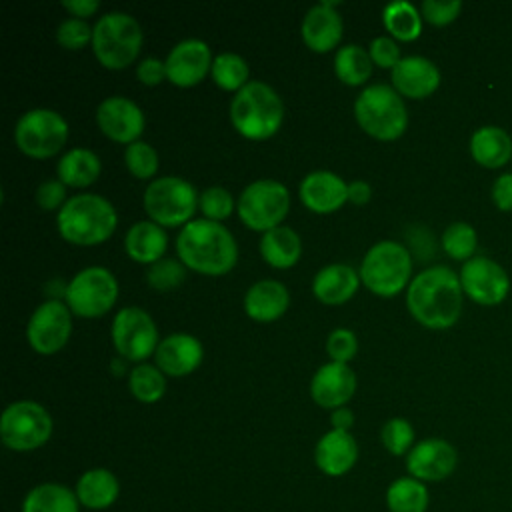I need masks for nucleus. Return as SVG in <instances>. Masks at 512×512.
<instances>
[{
    "label": "nucleus",
    "mask_w": 512,
    "mask_h": 512,
    "mask_svg": "<svg viewBox=\"0 0 512 512\" xmlns=\"http://www.w3.org/2000/svg\"><path fill=\"white\" fill-rule=\"evenodd\" d=\"M460 276L444 264L418 272L406 288V306L416 322L432 330H444L462 314Z\"/></svg>",
    "instance_id": "nucleus-1"
},
{
    "label": "nucleus",
    "mask_w": 512,
    "mask_h": 512,
    "mask_svg": "<svg viewBox=\"0 0 512 512\" xmlns=\"http://www.w3.org/2000/svg\"><path fill=\"white\" fill-rule=\"evenodd\" d=\"M176 252L186 268L208 276L230 272L238 260V244L232 232L208 218L190 220L180 228Z\"/></svg>",
    "instance_id": "nucleus-2"
},
{
    "label": "nucleus",
    "mask_w": 512,
    "mask_h": 512,
    "mask_svg": "<svg viewBox=\"0 0 512 512\" xmlns=\"http://www.w3.org/2000/svg\"><path fill=\"white\" fill-rule=\"evenodd\" d=\"M116 224L118 214L112 202L90 192L68 198L56 216L60 236L78 246H92L108 240Z\"/></svg>",
    "instance_id": "nucleus-3"
},
{
    "label": "nucleus",
    "mask_w": 512,
    "mask_h": 512,
    "mask_svg": "<svg viewBox=\"0 0 512 512\" xmlns=\"http://www.w3.org/2000/svg\"><path fill=\"white\" fill-rule=\"evenodd\" d=\"M230 120L242 136L264 140L276 134L282 126L284 102L270 84L250 80L234 94L230 102Z\"/></svg>",
    "instance_id": "nucleus-4"
},
{
    "label": "nucleus",
    "mask_w": 512,
    "mask_h": 512,
    "mask_svg": "<svg viewBox=\"0 0 512 512\" xmlns=\"http://www.w3.org/2000/svg\"><path fill=\"white\" fill-rule=\"evenodd\" d=\"M354 116L364 132L378 140H394L408 126V110L394 86L376 82L362 88L354 100Z\"/></svg>",
    "instance_id": "nucleus-5"
},
{
    "label": "nucleus",
    "mask_w": 512,
    "mask_h": 512,
    "mask_svg": "<svg viewBox=\"0 0 512 512\" xmlns=\"http://www.w3.org/2000/svg\"><path fill=\"white\" fill-rule=\"evenodd\" d=\"M140 22L122 10L102 14L92 26V50L106 68L120 70L132 64L142 46Z\"/></svg>",
    "instance_id": "nucleus-6"
},
{
    "label": "nucleus",
    "mask_w": 512,
    "mask_h": 512,
    "mask_svg": "<svg viewBox=\"0 0 512 512\" xmlns=\"http://www.w3.org/2000/svg\"><path fill=\"white\" fill-rule=\"evenodd\" d=\"M360 280L378 296H394L410 284L412 256L396 240H380L368 248L360 264Z\"/></svg>",
    "instance_id": "nucleus-7"
},
{
    "label": "nucleus",
    "mask_w": 512,
    "mask_h": 512,
    "mask_svg": "<svg viewBox=\"0 0 512 512\" xmlns=\"http://www.w3.org/2000/svg\"><path fill=\"white\" fill-rule=\"evenodd\" d=\"M198 192L182 176H158L144 190V208L152 222L164 226H184L198 206Z\"/></svg>",
    "instance_id": "nucleus-8"
},
{
    "label": "nucleus",
    "mask_w": 512,
    "mask_h": 512,
    "mask_svg": "<svg viewBox=\"0 0 512 512\" xmlns=\"http://www.w3.org/2000/svg\"><path fill=\"white\" fill-rule=\"evenodd\" d=\"M54 430L50 412L34 400H16L0 416L2 444L14 452H32L44 446Z\"/></svg>",
    "instance_id": "nucleus-9"
},
{
    "label": "nucleus",
    "mask_w": 512,
    "mask_h": 512,
    "mask_svg": "<svg viewBox=\"0 0 512 512\" xmlns=\"http://www.w3.org/2000/svg\"><path fill=\"white\" fill-rule=\"evenodd\" d=\"M236 210L248 228L268 232L280 226L286 218L290 210V192L278 180L260 178L240 192Z\"/></svg>",
    "instance_id": "nucleus-10"
},
{
    "label": "nucleus",
    "mask_w": 512,
    "mask_h": 512,
    "mask_svg": "<svg viewBox=\"0 0 512 512\" xmlns=\"http://www.w3.org/2000/svg\"><path fill=\"white\" fill-rule=\"evenodd\" d=\"M68 308L82 318L106 314L118 298L116 276L104 266H86L64 288Z\"/></svg>",
    "instance_id": "nucleus-11"
},
{
    "label": "nucleus",
    "mask_w": 512,
    "mask_h": 512,
    "mask_svg": "<svg viewBox=\"0 0 512 512\" xmlns=\"http://www.w3.org/2000/svg\"><path fill=\"white\" fill-rule=\"evenodd\" d=\"M68 138V122L52 108L24 112L14 128L16 146L32 158H48L60 152Z\"/></svg>",
    "instance_id": "nucleus-12"
},
{
    "label": "nucleus",
    "mask_w": 512,
    "mask_h": 512,
    "mask_svg": "<svg viewBox=\"0 0 512 512\" xmlns=\"http://www.w3.org/2000/svg\"><path fill=\"white\" fill-rule=\"evenodd\" d=\"M110 336L120 356L134 362H142L154 354L160 344L152 316L138 306H124L116 312Z\"/></svg>",
    "instance_id": "nucleus-13"
},
{
    "label": "nucleus",
    "mask_w": 512,
    "mask_h": 512,
    "mask_svg": "<svg viewBox=\"0 0 512 512\" xmlns=\"http://www.w3.org/2000/svg\"><path fill=\"white\" fill-rule=\"evenodd\" d=\"M72 310L68 304L56 298L44 300L30 316L26 324L28 344L44 356L56 354L70 338Z\"/></svg>",
    "instance_id": "nucleus-14"
},
{
    "label": "nucleus",
    "mask_w": 512,
    "mask_h": 512,
    "mask_svg": "<svg viewBox=\"0 0 512 512\" xmlns=\"http://www.w3.org/2000/svg\"><path fill=\"white\" fill-rule=\"evenodd\" d=\"M464 294L482 306L500 304L510 290L508 272L488 256H472L460 268Z\"/></svg>",
    "instance_id": "nucleus-15"
},
{
    "label": "nucleus",
    "mask_w": 512,
    "mask_h": 512,
    "mask_svg": "<svg viewBox=\"0 0 512 512\" xmlns=\"http://www.w3.org/2000/svg\"><path fill=\"white\" fill-rule=\"evenodd\" d=\"M456 466L458 452L444 438H424L406 454V472L424 484L450 478Z\"/></svg>",
    "instance_id": "nucleus-16"
},
{
    "label": "nucleus",
    "mask_w": 512,
    "mask_h": 512,
    "mask_svg": "<svg viewBox=\"0 0 512 512\" xmlns=\"http://www.w3.org/2000/svg\"><path fill=\"white\" fill-rule=\"evenodd\" d=\"M144 112L140 106L126 96H108L96 108L98 128L112 140L132 144L144 130Z\"/></svg>",
    "instance_id": "nucleus-17"
},
{
    "label": "nucleus",
    "mask_w": 512,
    "mask_h": 512,
    "mask_svg": "<svg viewBox=\"0 0 512 512\" xmlns=\"http://www.w3.org/2000/svg\"><path fill=\"white\" fill-rule=\"evenodd\" d=\"M212 62L210 46L204 40L184 38L170 48L164 60L166 78L176 86H194L212 70Z\"/></svg>",
    "instance_id": "nucleus-18"
},
{
    "label": "nucleus",
    "mask_w": 512,
    "mask_h": 512,
    "mask_svg": "<svg viewBox=\"0 0 512 512\" xmlns=\"http://www.w3.org/2000/svg\"><path fill=\"white\" fill-rule=\"evenodd\" d=\"M356 392V374L344 362H326L322 364L310 380L312 400L328 410L346 406V402Z\"/></svg>",
    "instance_id": "nucleus-19"
},
{
    "label": "nucleus",
    "mask_w": 512,
    "mask_h": 512,
    "mask_svg": "<svg viewBox=\"0 0 512 512\" xmlns=\"http://www.w3.org/2000/svg\"><path fill=\"white\" fill-rule=\"evenodd\" d=\"M298 194L308 210L328 214L348 200V182L332 170H312L302 178Z\"/></svg>",
    "instance_id": "nucleus-20"
},
{
    "label": "nucleus",
    "mask_w": 512,
    "mask_h": 512,
    "mask_svg": "<svg viewBox=\"0 0 512 512\" xmlns=\"http://www.w3.org/2000/svg\"><path fill=\"white\" fill-rule=\"evenodd\" d=\"M390 80L400 96L426 98L440 86V70L430 58L410 54L390 70Z\"/></svg>",
    "instance_id": "nucleus-21"
},
{
    "label": "nucleus",
    "mask_w": 512,
    "mask_h": 512,
    "mask_svg": "<svg viewBox=\"0 0 512 512\" xmlns=\"http://www.w3.org/2000/svg\"><path fill=\"white\" fill-rule=\"evenodd\" d=\"M204 358L202 342L188 332H174L160 340L154 360L168 376H186L194 372Z\"/></svg>",
    "instance_id": "nucleus-22"
},
{
    "label": "nucleus",
    "mask_w": 512,
    "mask_h": 512,
    "mask_svg": "<svg viewBox=\"0 0 512 512\" xmlns=\"http://www.w3.org/2000/svg\"><path fill=\"white\" fill-rule=\"evenodd\" d=\"M356 462L358 442L350 432L330 428L318 438L314 446V464L322 474L330 478H340L348 474Z\"/></svg>",
    "instance_id": "nucleus-23"
},
{
    "label": "nucleus",
    "mask_w": 512,
    "mask_h": 512,
    "mask_svg": "<svg viewBox=\"0 0 512 512\" xmlns=\"http://www.w3.org/2000/svg\"><path fill=\"white\" fill-rule=\"evenodd\" d=\"M334 0H322L314 4L302 18V40L314 52L332 50L342 38V16L336 10Z\"/></svg>",
    "instance_id": "nucleus-24"
},
{
    "label": "nucleus",
    "mask_w": 512,
    "mask_h": 512,
    "mask_svg": "<svg viewBox=\"0 0 512 512\" xmlns=\"http://www.w3.org/2000/svg\"><path fill=\"white\" fill-rule=\"evenodd\" d=\"M74 492L82 508L102 512L112 508L120 498V480L108 468H88L78 476Z\"/></svg>",
    "instance_id": "nucleus-25"
},
{
    "label": "nucleus",
    "mask_w": 512,
    "mask_h": 512,
    "mask_svg": "<svg viewBox=\"0 0 512 512\" xmlns=\"http://www.w3.org/2000/svg\"><path fill=\"white\" fill-rule=\"evenodd\" d=\"M360 272L354 270L350 264L334 262L328 266H322L312 280V292L322 304H344L350 300L358 286H360Z\"/></svg>",
    "instance_id": "nucleus-26"
},
{
    "label": "nucleus",
    "mask_w": 512,
    "mask_h": 512,
    "mask_svg": "<svg viewBox=\"0 0 512 512\" xmlns=\"http://www.w3.org/2000/svg\"><path fill=\"white\" fill-rule=\"evenodd\" d=\"M290 304L288 288L280 280H258L244 294V310L256 322L278 320Z\"/></svg>",
    "instance_id": "nucleus-27"
},
{
    "label": "nucleus",
    "mask_w": 512,
    "mask_h": 512,
    "mask_svg": "<svg viewBox=\"0 0 512 512\" xmlns=\"http://www.w3.org/2000/svg\"><path fill=\"white\" fill-rule=\"evenodd\" d=\"M168 246L166 230L152 220L134 222L124 236L126 254L142 264H154L164 258Z\"/></svg>",
    "instance_id": "nucleus-28"
},
{
    "label": "nucleus",
    "mask_w": 512,
    "mask_h": 512,
    "mask_svg": "<svg viewBox=\"0 0 512 512\" xmlns=\"http://www.w3.org/2000/svg\"><path fill=\"white\" fill-rule=\"evenodd\" d=\"M74 488L62 482H40L22 498L20 512H80Z\"/></svg>",
    "instance_id": "nucleus-29"
},
{
    "label": "nucleus",
    "mask_w": 512,
    "mask_h": 512,
    "mask_svg": "<svg viewBox=\"0 0 512 512\" xmlns=\"http://www.w3.org/2000/svg\"><path fill=\"white\" fill-rule=\"evenodd\" d=\"M470 154L484 168H500L512 160V138L500 126H480L470 138Z\"/></svg>",
    "instance_id": "nucleus-30"
},
{
    "label": "nucleus",
    "mask_w": 512,
    "mask_h": 512,
    "mask_svg": "<svg viewBox=\"0 0 512 512\" xmlns=\"http://www.w3.org/2000/svg\"><path fill=\"white\" fill-rule=\"evenodd\" d=\"M260 254L274 268H290L300 260L302 240L290 226H276L262 234Z\"/></svg>",
    "instance_id": "nucleus-31"
},
{
    "label": "nucleus",
    "mask_w": 512,
    "mask_h": 512,
    "mask_svg": "<svg viewBox=\"0 0 512 512\" xmlns=\"http://www.w3.org/2000/svg\"><path fill=\"white\" fill-rule=\"evenodd\" d=\"M384 502L388 512H426L430 506V490L422 480L410 474L398 476L388 484Z\"/></svg>",
    "instance_id": "nucleus-32"
},
{
    "label": "nucleus",
    "mask_w": 512,
    "mask_h": 512,
    "mask_svg": "<svg viewBox=\"0 0 512 512\" xmlns=\"http://www.w3.org/2000/svg\"><path fill=\"white\" fill-rule=\"evenodd\" d=\"M100 170V158L90 148H70L56 164L58 180L74 188L92 184L100 176Z\"/></svg>",
    "instance_id": "nucleus-33"
},
{
    "label": "nucleus",
    "mask_w": 512,
    "mask_h": 512,
    "mask_svg": "<svg viewBox=\"0 0 512 512\" xmlns=\"http://www.w3.org/2000/svg\"><path fill=\"white\" fill-rule=\"evenodd\" d=\"M382 22L392 38L402 42L418 38L422 30V14L408 0L388 2L382 10Z\"/></svg>",
    "instance_id": "nucleus-34"
},
{
    "label": "nucleus",
    "mask_w": 512,
    "mask_h": 512,
    "mask_svg": "<svg viewBox=\"0 0 512 512\" xmlns=\"http://www.w3.org/2000/svg\"><path fill=\"white\" fill-rule=\"evenodd\" d=\"M372 64L368 50L360 44H344L334 56V72L348 86L364 84L372 74Z\"/></svg>",
    "instance_id": "nucleus-35"
},
{
    "label": "nucleus",
    "mask_w": 512,
    "mask_h": 512,
    "mask_svg": "<svg viewBox=\"0 0 512 512\" xmlns=\"http://www.w3.org/2000/svg\"><path fill=\"white\" fill-rule=\"evenodd\" d=\"M128 388L132 396L144 404L158 402L166 392L164 372L154 364H136L128 376Z\"/></svg>",
    "instance_id": "nucleus-36"
},
{
    "label": "nucleus",
    "mask_w": 512,
    "mask_h": 512,
    "mask_svg": "<svg viewBox=\"0 0 512 512\" xmlns=\"http://www.w3.org/2000/svg\"><path fill=\"white\" fill-rule=\"evenodd\" d=\"M214 82L224 90L238 92L248 80L250 68L248 62L236 54V52H220L214 56L212 70H210Z\"/></svg>",
    "instance_id": "nucleus-37"
},
{
    "label": "nucleus",
    "mask_w": 512,
    "mask_h": 512,
    "mask_svg": "<svg viewBox=\"0 0 512 512\" xmlns=\"http://www.w3.org/2000/svg\"><path fill=\"white\" fill-rule=\"evenodd\" d=\"M478 236L468 222H452L442 232V248L454 260H470L476 252Z\"/></svg>",
    "instance_id": "nucleus-38"
},
{
    "label": "nucleus",
    "mask_w": 512,
    "mask_h": 512,
    "mask_svg": "<svg viewBox=\"0 0 512 512\" xmlns=\"http://www.w3.org/2000/svg\"><path fill=\"white\" fill-rule=\"evenodd\" d=\"M380 442L392 456H406L416 444L414 426L406 418L394 416L380 428Z\"/></svg>",
    "instance_id": "nucleus-39"
},
{
    "label": "nucleus",
    "mask_w": 512,
    "mask_h": 512,
    "mask_svg": "<svg viewBox=\"0 0 512 512\" xmlns=\"http://www.w3.org/2000/svg\"><path fill=\"white\" fill-rule=\"evenodd\" d=\"M124 162L126 168L136 176V178H152L158 170V152L152 144L144 142V140H136L132 144L126 146L124 150Z\"/></svg>",
    "instance_id": "nucleus-40"
},
{
    "label": "nucleus",
    "mask_w": 512,
    "mask_h": 512,
    "mask_svg": "<svg viewBox=\"0 0 512 512\" xmlns=\"http://www.w3.org/2000/svg\"><path fill=\"white\" fill-rule=\"evenodd\" d=\"M186 276V266L182 260L176 258H160L158 262L150 264L146 272V280L154 290L168 292L178 288Z\"/></svg>",
    "instance_id": "nucleus-41"
},
{
    "label": "nucleus",
    "mask_w": 512,
    "mask_h": 512,
    "mask_svg": "<svg viewBox=\"0 0 512 512\" xmlns=\"http://www.w3.org/2000/svg\"><path fill=\"white\" fill-rule=\"evenodd\" d=\"M198 208L202 210L204 218L220 222L222 218L230 216L234 210V198L224 186H208L200 192Z\"/></svg>",
    "instance_id": "nucleus-42"
},
{
    "label": "nucleus",
    "mask_w": 512,
    "mask_h": 512,
    "mask_svg": "<svg viewBox=\"0 0 512 512\" xmlns=\"http://www.w3.org/2000/svg\"><path fill=\"white\" fill-rule=\"evenodd\" d=\"M56 40L68 50L84 48L88 42L92 44V26L84 18H66L56 28Z\"/></svg>",
    "instance_id": "nucleus-43"
},
{
    "label": "nucleus",
    "mask_w": 512,
    "mask_h": 512,
    "mask_svg": "<svg viewBox=\"0 0 512 512\" xmlns=\"http://www.w3.org/2000/svg\"><path fill=\"white\" fill-rule=\"evenodd\" d=\"M326 352L330 360L348 364V360H352L358 352L356 334L348 328H334L326 338Z\"/></svg>",
    "instance_id": "nucleus-44"
},
{
    "label": "nucleus",
    "mask_w": 512,
    "mask_h": 512,
    "mask_svg": "<svg viewBox=\"0 0 512 512\" xmlns=\"http://www.w3.org/2000/svg\"><path fill=\"white\" fill-rule=\"evenodd\" d=\"M460 10H462L460 0H424L420 6L422 18L434 26L450 24L452 20H456Z\"/></svg>",
    "instance_id": "nucleus-45"
},
{
    "label": "nucleus",
    "mask_w": 512,
    "mask_h": 512,
    "mask_svg": "<svg viewBox=\"0 0 512 512\" xmlns=\"http://www.w3.org/2000/svg\"><path fill=\"white\" fill-rule=\"evenodd\" d=\"M368 54L372 62L380 68H394L400 62V48L392 36H376L368 46Z\"/></svg>",
    "instance_id": "nucleus-46"
},
{
    "label": "nucleus",
    "mask_w": 512,
    "mask_h": 512,
    "mask_svg": "<svg viewBox=\"0 0 512 512\" xmlns=\"http://www.w3.org/2000/svg\"><path fill=\"white\" fill-rule=\"evenodd\" d=\"M36 202L42 210L62 208L66 202V184L58 178H48L36 188Z\"/></svg>",
    "instance_id": "nucleus-47"
},
{
    "label": "nucleus",
    "mask_w": 512,
    "mask_h": 512,
    "mask_svg": "<svg viewBox=\"0 0 512 512\" xmlns=\"http://www.w3.org/2000/svg\"><path fill=\"white\" fill-rule=\"evenodd\" d=\"M136 76L146 86H156L166 78V64L156 56H146L136 66Z\"/></svg>",
    "instance_id": "nucleus-48"
},
{
    "label": "nucleus",
    "mask_w": 512,
    "mask_h": 512,
    "mask_svg": "<svg viewBox=\"0 0 512 512\" xmlns=\"http://www.w3.org/2000/svg\"><path fill=\"white\" fill-rule=\"evenodd\" d=\"M492 202L502 212L512 210V172H504L494 180V184H492Z\"/></svg>",
    "instance_id": "nucleus-49"
},
{
    "label": "nucleus",
    "mask_w": 512,
    "mask_h": 512,
    "mask_svg": "<svg viewBox=\"0 0 512 512\" xmlns=\"http://www.w3.org/2000/svg\"><path fill=\"white\" fill-rule=\"evenodd\" d=\"M62 6L68 12H72L76 18H84V16H90L92 12H96L100 2L98 0H62Z\"/></svg>",
    "instance_id": "nucleus-50"
},
{
    "label": "nucleus",
    "mask_w": 512,
    "mask_h": 512,
    "mask_svg": "<svg viewBox=\"0 0 512 512\" xmlns=\"http://www.w3.org/2000/svg\"><path fill=\"white\" fill-rule=\"evenodd\" d=\"M372 196V188L366 180H352L348 182V200L352 204H366Z\"/></svg>",
    "instance_id": "nucleus-51"
},
{
    "label": "nucleus",
    "mask_w": 512,
    "mask_h": 512,
    "mask_svg": "<svg viewBox=\"0 0 512 512\" xmlns=\"http://www.w3.org/2000/svg\"><path fill=\"white\" fill-rule=\"evenodd\" d=\"M330 424L334 430H344L350 432L352 424H354V412L348 406H340L336 410H332L330 414Z\"/></svg>",
    "instance_id": "nucleus-52"
}]
</instances>
